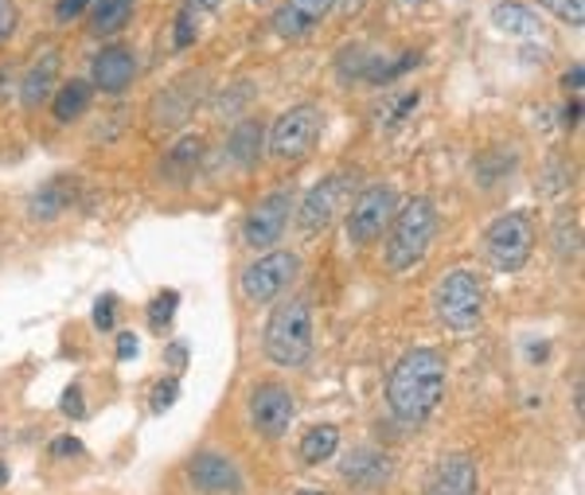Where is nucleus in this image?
Listing matches in <instances>:
<instances>
[{
	"mask_svg": "<svg viewBox=\"0 0 585 495\" xmlns=\"http://www.w3.org/2000/svg\"><path fill=\"white\" fill-rule=\"evenodd\" d=\"M492 24L504 35H520V40H531V35L543 32V20L527 4H515V0H500L496 9H492Z\"/></svg>",
	"mask_w": 585,
	"mask_h": 495,
	"instance_id": "21",
	"label": "nucleus"
},
{
	"mask_svg": "<svg viewBox=\"0 0 585 495\" xmlns=\"http://www.w3.org/2000/svg\"><path fill=\"white\" fill-rule=\"evenodd\" d=\"M246 102H254V82H235L230 90H223L219 97H215V114L219 117H238L243 114Z\"/></svg>",
	"mask_w": 585,
	"mask_h": 495,
	"instance_id": "25",
	"label": "nucleus"
},
{
	"mask_svg": "<svg viewBox=\"0 0 585 495\" xmlns=\"http://www.w3.org/2000/svg\"><path fill=\"white\" fill-rule=\"evenodd\" d=\"M261 141H266L261 122L243 117V122H238L235 130H230V137H227V156L238 164V168H250V164H258V156H261Z\"/></svg>",
	"mask_w": 585,
	"mask_h": 495,
	"instance_id": "20",
	"label": "nucleus"
},
{
	"mask_svg": "<svg viewBox=\"0 0 585 495\" xmlns=\"http://www.w3.org/2000/svg\"><path fill=\"white\" fill-rule=\"evenodd\" d=\"M199 156H204V137H184L176 148L168 153V172H176V168H192V164H199Z\"/></svg>",
	"mask_w": 585,
	"mask_h": 495,
	"instance_id": "27",
	"label": "nucleus"
},
{
	"mask_svg": "<svg viewBox=\"0 0 585 495\" xmlns=\"http://www.w3.org/2000/svg\"><path fill=\"white\" fill-rule=\"evenodd\" d=\"M292 417H297V399L292 390L281 382H258L250 390V425L258 430V437L281 441L289 433Z\"/></svg>",
	"mask_w": 585,
	"mask_h": 495,
	"instance_id": "9",
	"label": "nucleus"
},
{
	"mask_svg": "<svg viewBox=\"0 0 585 495\" xmlns=\"http://www.w3.org/2000/svg\"><path fill=\"white\" fill-rule=\"evenodd\" d=\"M137 79V55L130 48H102L90 63V86L102 94H125Z\"/></svg>",
	"mask_w": 585,
	"mask_h": 495,
	"instance_id": "15",
	"label": "nucleus"
},
{
	"mask_svg": "<svg viewBox=\"0 0 585 495\" xmlns=\"http://www.w3.org/2000/svg\"><path fill=\"white\" fill-rule=\"evenodd\" d=\"M254 4H266V0H254Z\"/></svg>",
	"mask_w": 585,
	"mask_h": 495,
	"instance_id": "48",
	"label": "nucleus"
},
{
	"mask_svg": "<svg viewBox=\"0 0 585 495\" xmlns=\"http://www.w3.org/2000/svg\"><path fill=\"white\" fill-rule=\"evenodd\" d=\"M512 168H515V153L504 161V156H500V148H496V153H484V156L476 161V179H480L484 187H496L500 179H504Z\"/></svg>",
	"mask_w": 585,
	"mask_h": 495,
	"instance_id": "26",
	"label": "nucleus"
},
{
	"mask_svg": "<svg viewBox=\"0 0 585 495\" xmlns=\"http://www.w3.org/2000/svg\"><path fill=\"white\" fill-rule=\"evenodd\" d=\"M168 363L176 367V371H184V363H187V348H184V343H172V348H168Z\"/></svg>",
	"mask_w": 585,
	"mask_h": 495,
	"instance_id": "41",
	"label": "nucleus"
},
{
	"mask_svg": "<svg viewBox=\"0 0 585 495\" xmlns=\"http://www.w3.org/2000/svg\"><path fill=\"white\" fill-rule=\"evenodd\" d=\"M340 476L356 487H382V484H390V476H394V461H390V453L371 448V445L351 448L340 464Z\"/></svg>",
	"mask_w": 585,
	"mask_h": 495,
	"instance_id": "16",
	"label": "nucleus"
},
{
	"mask_svg": "<svg viewBox=\"0 0 585 495\" xmlns=\"http://www.w3.org/2000/svg\"><path fill=\"white\" fill-rule=\"evenodd\" d=\"M546 12H554L558 20H566L569 28L585 24V0H538Z\"/></svg>",
	"mask_w": 585,
	"mask_h": 495,
	"instance_id": "29",
	"label": "nucleus"
},
{
	"mask_svg": "<svg viewBox=\"0 0 585 495\" xmlns=\"http://www.w3.org/2000/svg\"><path fill=\"white\" fill-rule=\"evenodd\" d=\"M63 414L66 417H86V406H82V390L79 386H71L63 394Z\"/></svg>",
	"mask_w": 585,
	"mask_h": 495,
	"instance_id": "36",
	"label": "nucleus"
},
{
	"mask_svg": "<svg viewBox=\"0 0 585 495\" xmlns=\"http://www.w3.org/2000/svg\"><path fill=\"white\" fill-rule=\"evenodd\" d=\"M551 246L558 258H577V250H582V223H577V215H558L554 219Z\"/></svg>",
	"mask_w": 585,
	"mask_h": 495,
	"instance_id": "24",
	"label": "nucleus"
},
{
	"mask_svg": "<svg viewBox=\"0 0 585 495\" xmlns=\"http://www.w3.org/2000/svg\"><path fill=\"white\" fill-rule=\"evenodd\" d=\"M187 4H192L195 12H212V9H219L223 0H187Z\"/></svg>",
	"mask_w": 585,
	"mask_h": 495,
	"instance_id": "43",
	"label": "nucleus"
},
{
	"mask_svg": "<svg viewBox=\"0 0 585 495\" xmlns=\"http://www.w3.org/2000/svg\"><path fill=\"white\" fill-rule=\"evenodd\" d=\"M137 351H141L137 336H133V332H122V336H117V359H133Z\"/></svg>",
	"mask_w": 585,
	"mask_h": 495,
	"instance_id": "39",
	"label": "nucleus"
},
{
	"mask_svg": "<svg viewBox=\"0 0 585 495\" xmlns=\"http://www.w3.org/2000/svg\"><path fill=\"white\" fill-rule=\"evenodd\" d=\"M484 281L472 269H449L433 289V312L445 328L469 332L484 320Z\"/></svg>",
	"mask_w": 585,
	"mask_h": 495,
	"instance_id": "4",
	"label": "nucleus"
},
{
	"mask_svg": "<svg viewBox=\"0 0 585 495\" xmlns=\"http://www.w3.org/2000/svg\"><path fill=\"white\" fill-rule=\"evenodd\" d=\"M399 212V195L390 184H367L363 192L351 199L348 215H343V227H348L351 246H371L374 238H382V230L390 227Z\"/></svg>",
	"mask_w": 585,
	"mask_h": 495,
	"instance_id": "6",
	"label": "nucleus"
},
{
	"mask_svg": "<svg viewBox=\"0 0 585 495\" xmlns=\"http://www.w3.org/2000/svg\"><path fill=\"white\" fill-rule=\"evenodd\" d=\"M4 4H9V0H0V9H4Z\"/></svg>",
	"mask_w": 585,
	"mask_h": 495,
	"instance_id": "47",
	"label": "nucleus"
},
{
	"mask_svg": "<svg viewBox=\"0 0 585 495\" xmlns=\"http://www.w3.org/2000/svg\"><path fill=\"white\" fill-rule=\"evenodd\" d=\"M297 274H301V258H297V254L292 250H266L243 269L238 281H243L246 301L269 305V301H277V297H281L292 281H297Z\"/></svg>",
	"mask_w": 585,
	"mask_h": 495,
	"instance_id": "8",
	"label": "nucleus"
},
{
	"mask_svg": "<svg viewBox=\"0 0 585 495\" xmlns=\"http://www.w3.org/2000/svg\"><path fill=\"white\" fill-rule=\"evenodd\" d=\"M66 453H82V445L74 437H66V441H55L51 445V456H66Z\"/></svg>",
	"mask_w": 585,
	"mask_h": 495,
	"instance_id": "42",
	"label": "nucleus"
},
{
	"mask_svg": "<svg viewBox=\"0 0 585 495\" xmlns=\"http://www.w3.org/2000/svg\"><path fill=\"white\" fill-rule=\"evenodd\" d=\"M261 351L274 367H305L312 359V309L309 301L292 297V301L277 305L261 332Z\"/></svg>",
	"mask_w": 585,
	"mask_h": 495,
	"instance_id": "3",
	"label": "nucleus"
},
{
	"mask_svg": "<svg viewBox=\"0 0 585 495\" xmlns=\"http://www.w3.org/2000/svg\"><path fill=\"white\" fill-rule=\"evenodd\" d=\"M582 82H585V66L582 63H574V66H569V71L566 74H562V86H566L569 90V94H582Z\"/></svg>",
	"mask_w": 585,
	"mask_h": 495,
	"instance_id": "38",
	"label": "nucleus"
},
{
	"mask_svg": "<svg viewBox=\"0 0 585 495\" xmlns=\"http://www.w3.org/2000/svg\"><path fill=\"white\" fill-rule=\"evenodd\" d=\"M0 484H9V464L0 461Z\"/></svg>",
	"mask_w": 585,
	"mask_h": 495,
	"instance_id": "44",
	"label": "nucleus"
},
{
	"mask_svg": "<svg viewBox=\"0 0 585 495\" xmlns=\"http://www.w3.org/2000/svg\"><path fill=\"white\" fill-rule=\"evenodd\" d=\"M367 71V51L363 48H351L340 55V79H363Z\"/></svg>",
	"mask_w": 585,
	"mask_h": 495,
	"instance_id": "32",
	"label": "nucleus"
},
{
	"mask_svg": "<svg viewBox=\"0 0 585 495\" xmlns=\"http://www.w3.org/2000/svg\"><path fill=\"white\" fill-rule=\"evenodd\" d=\"M531 250H535V227H531L527 215H520V212L500 215V219L484 230L488 261L496 269H504V274H520L531 261Z\"/></svg>",
	"mask_w": 585,
	"mask_h": 495,
	"instance_id": "7",
	"label": "nucleus"
},
{
	"mask_svg": "<svg viewBox=\"0 0 585 495\" xmlns=\"http://www.w3.org/2000/svg\"><path fill=\"white\" fill-rule=\"evenodd\" d=\"M187 484L199 495H235L243 492V472L223 453H195L187 461Z\"/></svg>",
	"mask_w": 585,
	"mask_h": 495,
	"instance_id": "12",
	"label": "nucleus"
},
{
	"mask_svg": "<svg viewBox=\"0 0 585 495\" xmlns=\"http://www.w3.org/2000/svg\"><path fill=\"white\" fill-rule=\"evenodd\" d=\"M90 0H59L55 4V20L59 24H66V20H74V17H82V9H86Z\"/></svg>",
	"mask_w": 585,
	"mask_h": 495,
	"instance_id": "35",
	"label": "nucleus"
},
{
	"mask_svg": "<svg viewBox=\"0 0 585 495\" xmlns=\"http://www.w3.org/2000/svg\"><path fill=\"white\" fill-rule=\"evenodd\" d=\"M566 184H569V164L551 161L543 176H538V195H562L566 192Z\"/></svg>",
	"mask_w": 585,
	"mask_h": 495,
	"instance_id": "30",
	"label": "nucleus"
},
{
	"mask_svg": "<svg viewBox=\"0 0 585 495\" xmlns=\"http://www.w3.org/2000/svg\"><path fill=\"white\" fill-rule=\"evenodd\" d=\"M562 125H566V130H577V125H582V102H566V110H562Z\"/></svg>",
	"mask_w": 585,
	"mask_h": 495,
	"instance_id": "40",
	"label": "nucleus"
},
{
	"mask_svg": "<svg viewBox=\"0 0 585 495\" xmlns=\"http://www.w3.org/2000/svg\"><path fill=\"white\" fill-rule=\"evenodd\" d=\"M387 230L390 235H387V246H382L387 269L390 274H407V269H414L430 254L433 235H438V204H433L430 195H414V199H407L394 212Z\"/></svg>",
	"mask_w": 585,
	"mask_h": 495,
	"instance_id": "2",
	"label": "nucleus"
},
{
	"mask_svg": "<svg viewBox=\"0 0 585 495\" xmlns=\"http://www.w3.org/2000/svg\"><path fill=\"white\" fill-rule=\"evenodd\" d=\"M340 448V430L336 425H312L301 433V461L305 464H325Z\"/></svg>",
	"mask_w": 585,
	"mask_h": 495,
	"instance_id": "23",
	"label": "nucleus"
},
{
	"mask_svg": "<svg viewBox=\"0 0 585 495\" xmlns=\"http://www.w3.org/2000/svg\"><path fill=\"white\" fill-rule=\"evenodd\" d=\"M90 97H94V86L86 79H71L51 94V114L59 125H71L90 110Z\"/></svg>",
	"mask_w": 585,
	"mask_h": 495,
	"instance_id": "19",
	"label": "nucleus"
},
{
	"mask_svg": "<svg viewBox=\"0 0 585 495\" xmlns=\"http://www.w3.org/2000/svg\"><path fill=\"white\" fill-rule=\"evenodd\" d=\"M133 4L137 0H94V12H90V32L94 35H117L133 17Z\"/></svg>",
	"mask_w": 585,
	"mask_h": 495,
	"instance_id": "22",
	"label": "nucleus"
},
{
	"mask_svg": "<svg viewBox=\"0 0 585 495\" xmlns=\"http://www.w3.org/2000/svg\"><path fill=\"white\" fill-rule=\"evenodd\" d=\"M336 9V0H285L281 9L269 17V28H274L281 40H305L309 32H317L320 20Z\"/></svg>",
	"mask_w": 585,
	"mask_h": 495,
	"instance_id": "14",
	"label": "nucleus"
},
{
	"mask_svg": "<svg viewBox=\"0 0 585 495\" xmlns=\"http://www.w3.org/2000/svg\"><path fill=\"white\" fill-rule=\"evenodd\" d=\"M480 468L476 456L469 453H449L438 461V468L425 479V495H476Z\"/></svg>",
	"mask_w": 585,
	"mask_h": 495,
	"instance_id": "13",
	"label": "nucleus"
},
{
	"mask_svg": "<svg viewBox=\"0 0 585 495\" xmlns=\"http://www.w3.org/2000/svg\"><path fill=\"white\" fill-rule=\"evenodd\" d=\"M289 215H292V187H281V192H269L266 199L250 207L246 215V227H243V238L250 250H269L277 246V238L285 235L289 227Z\"/></svg>",
	"mask_w": 585,
	"mask_h": 495,
	"instance_id": "11",
	"label": "nucleus"
},
{
	"mask_svg": "<svg viewBox=\"0 0 585 495\" xmlns=\"http://www.w3.org/2000/svg\"><path fill=\"white\" fill-rule=\"evenodd\" d=\"M74 195H79V179L55 176V179H48V184H43L32 199H28V215H32L35 223H55L71 212Z\"/></svg>",
	"mask_w": 585,
	"mask_h": 495,
	"instance_id": "18",
	"label": "nucleus"
},
{
	"mask_svg": "<svg viewBox=\"0 0 585 495\" xmlns=\"http://www.w3.org/2000/svg\"><path fill=\"white\" fill-rule=\"evenodd\" d=\"M176 399H179V379L172 374V379H164V382H156L153 386V414H164V410H172L176 406Z\"/></svg>",
	"mask_w": 585,
	"mask_h": 495,
	"instance_id": "31",
	"label": "nucleus"
},
{
	"mask_svg": "<svg viewBox=\"0 0 585 495\" xmlns=\"http://www.w3.org/2000/svg\"><path fill=\"white\" fill-rule=\"evenodd\" d=\"M176 305H179V292H176V289L156 292L153 305H148V320H153V328L172 324V317H176Z\"/></svg>",
	"mask_w": 585,
	"mask_h": 495,
	"instance_id": "28",
	"label": "nucleus"
},
{
	"mask_svg": "<svg viewBox=\"0 0 585 495\" xmlns=\"http://www.w3.org/2000/svg\"><path fill=\"white\" fill-rule=\"evenodd\" d=\"M445 355L433 348H414L390 367L387 406L399 425H422L445 399Z\"/></svg>",
	"mask_w": 585,
	"mask_h": 495,
	"instance_id": "1",
	"label": "nucleus"
},
{
	"mask_svg": "<svg viewBox=\"0 0 585 495\" xmlns=\"http://www.w3.org/2000/svg\"><path fill=\"white\" fill-rule=\"evenodd\" d=\"M348 192H351V172H332V176L320 179V184L312 187L309 195H305L301 215H297V227H301V235H309V238L325 235V230L336 223V215H340Z\"/></svg>",
	"mask_w": 585,
	"mask_h": 495,
	"instance_id": "10",
	"label": "nucleus"
},
{
	"mask_svg": "<svg viewBox=\"0 0 585 495\" xmlns=\"http://www.w3.org/2000/svg\"><path fill=\"white\" fill-rule=\"evenodd\" d=\"M192 43H195V9L184 4L176 17V48H192Z\"/></svg>",
	"mask_w": 585,
	"mask_h": 495,
	"instance_id": "33",
	"label": "nucleus"
},
{
	"mask_svg": "<svg viewBox=\"0 0 585 495\" xmlns=\"http://www.w3.org/2000/svg\"><path fill=\"white\" fill-rule=\"evenodd\" d=\"M114 312H117V297H98V305H94V328L110 332V328H114Z\"/></svg>",
	"mask_w": 585,
	"mask_h": 495,
	"instance_id": "34",
	"label": "nucleus"
},
{
	"mask_svg": "<svg viewBox=\"0 0 585 495\" xmlns=\"http://www.w3.org/2000/svg\"><path fill=\"white\" fill-rule=\"evenodd\" d=\"M320 133H325V114H320V106L301 102V106L285 110V114L269 125V153L285 164L305 161V156L317 148Z\"/></svg>",
	"mask_w": 585,
	"mask_h": 495,
	"instance_id": "5",
	"label": "nucleus"
},
{
	"mask_svg": "<svg viewBox=\"0 0 585 495\" xmlns=\"http://www.w3.org/2000/svg\"><path fill=\"white\" fill-rule=\"evenodd\" d=\"M17 24H20L17 9H12V4H4V9H0V43H9V40H12V32H17Z\"/></svg>",
	"mask_w": 585,
	"mask_h": 495,
	"instance_id": "37",
	"label": "nucleus"
},
{
	"mask_svg": "<svg viewBox=\"0 0 585 495\" xmlns=\"http://www.w3.org/2000/svg\"><path fill=\"white\" fill-rule=\"evenodd\" d=\"M402 9H418V4H422V0H399Z\"/></svg>",
	"mask_w": 585,
	"mask_h": 495,
	"instance_id": "45",
	"label": "nucleus"
},
{
	"mask_svg": "<svg viewBox=\"0 0 585 495\" xmlns=\"http://www.w3.org/2000/svg\"><path fill=\"white\" fill-rule=\"evenodd\" d=\"M59 66H63V51L48 48L32 59V66L24 71V82H20V102L28 110H40L51 94H55V79H59Z\"/></svg>",
	"mask_w": 585,
	"mask_h": 495,
	"instance_id": "17",
	"label": "nucleus"
},
{
	"mask_svg": "<svg viewBox=\"0 0 585 495\" xmlns=\"http://www.w3.org/2000/svg\"><path fill=\"white\" fill-rule=\"evenodd\" d=\"M297 495H325V492H317V487H305V492H297Z\"/></svg>",
	"mask_w": 585,
	"mask_h": 495,
	"instance_id": "46",
	"label": "nucleus"
}]
</instances>
